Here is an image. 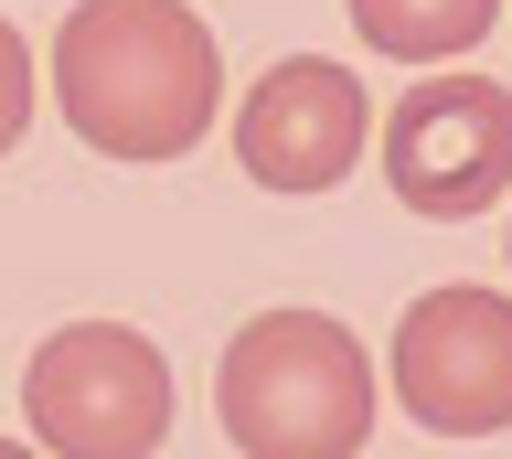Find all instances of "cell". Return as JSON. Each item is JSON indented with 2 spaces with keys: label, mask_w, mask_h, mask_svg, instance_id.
Listing matches in <instances>:
<instances>
[{
  "label": "cell",
  "mask_w": 512,
  "mask_h": 459,
  "mask_svg": "<svg viewBox=\"0 0 512 459\" xmlns=\"http://www.w3.org/2000/svg\"><path fill=\"white\" fill-rule=\"evenodd\" d=\"M395 406L438 438L512 427V299L502 289H427L395 321Z\"/></svg>",
  "instance_id": "obj_5"
},
{
  "label": "cell",
  "mask_w": 512,
  "mask_h": 459,
  "mask_svg": "<svg viewBox=\"0 0 512 459\" xmlns=\"http://www.w3.org/2000/svg\"><path fill=\"white\" fill-rule=\"evenodd\" d=\"M502 22V0H352V33L395 65H448Z\"/></svg>",
  "instance_id": "obj_7"
},
{
  "label": "cell",
  "mask_w": 512,
  "mask_h": 459,
  "mask_svg": "<svg viewBox=\"0 0 512 459\" xmlns=\"http://www.w3.org/2000/svg\"><path fill=\"white\" fill-rule=\"evenodd\" d=\"M384 182L406 214H438V225L491 214L512 193V86H491V75L406 86L384 118Z\"/></svg>",
  "instance_id": "obj_4"
},
{
  "label": "cell",
  "mask_w": 512,
  "mask_h": 459,
  "mask_svg": "<svg viewBox=\"0 0 512 459\" xmlns=\"http://www.w3.org/2000/svg\"><path fill=\"white\" fill-rule=\"evenodd\" d=\"M64 129L107 161H182L214 129L224 54L182 0H75L54 33Z\"/></svg>",
  "instance_id": "obj_1"
},
{
  "label": "cell",
  "mask_w": 512,
  "mask_h": 459,
  "mask_svg": "<svg viewBox=\"0 0 512 459\" xmlns=\"http://www.w3.org/2000/svg\"><path fill=\"white\" fill-rule=\"evenodd\" d=\"M374 139V107L331 54H288L246 86L235 107V161L256 171V193H331Z\"/></svg>",
  "instance_id": "obj_6"
},
{
  "label": "cell",
  "mask_w": 512,
  "mask_h": 459,
  "mask_svg": "<svg viewBox=\"0 0 512 459\" xmlns=\"http://www.w3.org/2000/svg\"><path fill=\"white\" fill-rule=\"evenodd\" d=\"M214 417L246 459H352L374 438V363L331 310H256L224 342Z\"/></svg>",
  "instance_id": "obj_2"
},
{
  "label": "cell",
  "mask_w": 512,
  "mask_h": 459,
  "mask_svg": "<svg viewBox=\"0 0 512 459\" xmlns=\"http://www.w3.org/2000/svg\"><path fill=\"white\" fill-rule=\"evenodd\" d=\"M32 86H43V75H32V43L0 22V150L32 129Z\"/></svg>",
  "instance_id": "obj_8"
},
{
  "label": "cell",
  "mask_w": 512,
  "mask_h": 459,
  "mask_svg": "<svg viewBox=\"0 0 512 459\" xmlns=\"http://www.w3.org/2000/svg\"><path fill=\"white\" fill-rule=\"evenodd\" d=\"M22 417L54 459H150L171 438V363L128 321H64L22 374Z\"/></svg>",
  "instance_id": "obj_3"
},
{
  "label": "cell",
  "mask_w": 512,
  "mask_h": 459,
  "mask_svg": "<svg viewBox=\"0 0 512 459\" xmlns=\"http://www.w3.org/2000/svg\"><path fill=\"white\" fill-rule=\"evenodd\" d=\"M0 459H32V449H11V438H0Z\"/></svg>",
  "instance_id": "obj_9"
}]
</instances>
